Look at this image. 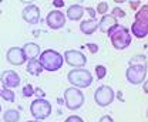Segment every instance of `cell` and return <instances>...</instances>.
<instances>
[{"label":"cell","instance_id":"16","mask_svg":"<svg viewBox=\"0 0 148 122\" xmlns=\"http://www.w3.org/2000/svg\"><path fill=\"white\" fill-rule=\"evenodd\" d=\"M83 14H84V7L80 6V4H73V6H70L67 9L66 18H70L71 21H78L83 17Z\"/></svg>","mask_w":148,"mask_h":122},{"label":"cell","instance_id":"36","mask_svg":"<svg viewBox=\"0 0 148 122\" xmlns=\"http://www.w3.org/2000/svg\"><path fill=\"white\" fill-rule=\"evenodd\" d=\"M0 91H1V89H0Z\"/></svg>","mask_w":148,"mask_h":122},{"label":"cell","instance_id":"24","mask_svg":"<svg viewBox=\"0 0 148 122\" xmlns=\"http://www.w3.org/2000/svg\"><path fill=\"white\" fill-rule=\"evenodd\" d=\"M21 92H23V97H26V98L33 97V95H34V87H33L32 84H27L26 87H23Z\"/></svg>","mask_w":148,"mask_h":122},{"label":"cell","instance_id":"18","mask_svg":"<svg viewBox=\"0 0 148 122\" xmlns=\"http://www.w3.org/2000/svg\"><path fill=\"white\" fill-rule=\"evenodd\" d=\"M27 72H29L30 75L38 77V75L43 72V68H41V65L38 64L37 60H30L29 64H27Z\"/></svg>","mask_w":148,"mask_h":122},{"label":"cell","instance_id":"6","mask_svg":"<svg viewBox=\"0 0 148 122\" xmlns=\"http://www.w3.org/2000/svg\"><path fill=\"white\" fill-rule=\"evenodd\" d=\"M30 112L33 118H36V121L46 119L51 115V104L43 98H37L30 105Z\"/></svg>","mask_w":148,"mask_h":122},{"label":"cell","instance_id":"8","mask_svg":"<svg viewBox=\"0 0 148 122\" xmlns=\"http://www.w3.org/2000/svg\"><path fill=\"white\" fill-rule=\"evenodd\" d=\"M64 61L73 68H83L87 63V57L78 50H67L64 51Z\"/></svg>","mask_w":148,"mask_h":122},{"label":"cell","instance_id":"9","mask_svg":"<svg viewBox=\"0 0 148 122\" xmlns=\"http://www.w3.org/2000/svg\"><path fill=\"white\" fill-rule=\"evenodd\" d=\"M46 23L51 30H60L66 24V14L60 10H53L46 16Z\"/></svg>","mask_w":148,"mask_h":122},{"label":"cell","instance_id":"12","mask_svg":"<svg viewBox=\"0 0 148 122\" xmlns=\"http://www.w3.org/2000/svg\"><path fill=\"white\" fill-rule=\"evenodd\" d=\"M6 58L13 65H23L27 61L26 57H24V52L20 47H10L6 52Z\"/></svg>","mask_w":148,"mask_h":122},{"label":"cell","instance_id":"30","mask_svg":"<svg viewBox=\"0 0 148 122\" xmlns=\"http://www.w3.org/2000/svg\"><path fill=\"white\" fill-rule=\"evenodd\" d=\"M98 122H114V119L111 118L110 115H104V117H101V118H100V121Z\"/></svg>","mask_w":148,"mask_h":122},{"label":"cell","instance_id":"11","mask_svg":"<svg viewBox=\"0 0 148 122\" xmlns=\"http://www.w3.org/2000/svg\"><path fill=\"white\" fill-rule=\"evenodd\" d=\"M21 17H23V20H24L26 23H29V24H37L38 20H40V9L37 7L36 4L29 3V4L23 9Z\"/></svg>","mask_w":148,"mask_h":122},{"label":"cell","instance_id":"31","mask_svg":"<svg viewBox=\"0 0 148 122\" xmlns=\"http://www.w3.org/2000/svg\"><path fill=\"white\" fill-rule=\"evenodd\" d=\"M53 4H54L56 7H64V1L63 0H53Z\"/></svg>","mask_w":148,"mask_h":122},{"label":"cell","instance_id":"35","mask_svg":"<svg viewBox=\"0 0 148 122\" xmlns=\"http://www.w3.org/2000/svg\"><path fill=\"white\" fill-rule=\"evenodd\" d=\"M0 14H1V10H0Z\"/></svg>","mask_w":148,"mask_h":122},{"label":"cell","instance_id":"13","mask_svg":"<svg viewBox=\"0 0 148 122\" xmlns=\"http://www.w3.org/2000/svg\"><path fill=\"white\" fill-rule=\"evenodd\" d=\"M130 33L134 37H137V38H145L148 35V21L134 20V23L131 24Z\"/></svg>","mask_w":148,"mask_h":122},{"label":"cell","instance_id":"23","mask_svg":"<svg viewBox=\"0 0 148 122\" xmlns=\"http://www.w3.org/2000/svg\"><path fill=\"white\" fill-rule=\"evenodd\" d=\"M95 75H97V80H103L107 75V68L104 65H95Z\"/></svg>","mask_w":148,"mask_h":122},{"label":"cell","instance_id":"20","mask_svg":"<svg viewBox=\"0 0 148 122\" xmlns=\"http://www.w3.org/2000/svg\"><path fill=\"white\" fill-rule=\"evenodd\" d=\"M0 97H1L6 102H14V100H16L14 92H13L12 89H9V88H3V89L0 91Z\"/></svg>","mask_w":148,"mask_h":122},{"label":"cell","instance_id":"17","mask_svg":"<svg viewBox=\"0 0 148 122\" xmlns=\"http://www.w3.org/2000/svg\"><path fill=\"white\" fill-rule=\"evenodd\" d=\"M97 29H98V21L97 20H91V18H88L86 21H81V24H80V31L86 35L94 34Z\"/></svg>","mask_w":148,"mask_h":122},{"label":"cell","instance_id":"19","mask_svg":"<svg viewBox=\"0 0 148 122\" xmlns=\"http://www.w3.org/2000/svg\"><path fill=\"white\" fill-rule=\"evenodd\" d=\"M4 122H18L20 121V112L17 109H7L3 114Z\"/></svg>","mask_w":148,"mask_h":122},{"label":"cell","instance_id":"2","mask_svg":"<svg viewBox=\"0 0 148 122\" xmlns=\"http://www.w3.org/2000/svg\"><path fill=\"white\" fill-rule=\"evenodd\" d=\"M108 37L111 40V44L115 50H125L128 48L130 44H131V33H130V29L125 26H115L114 29H111L110 31L107 33Z\"/></svg>","mask_w":148,"mask_h":122},{"label":"cell","instance_id":"33","mask_svg":"<svg viewBox=\"0 0 148 122\" xmlns=\"http://www.w3.org/2000/svg\"><path fill=\"white\" fill-rule=\"evenodd\" d=\"M27 122H38V121H27Z\"/></svg>","mask_w":148,"mask_h":122},{"label":"cell","instance_id":"15","mask_svg":"<svg viewBox=\"0 0 148 122\" xmlns=\"http://www.w3.org/2000/svg\"><path fill=\"white\" fill-rule=\"evenodd\" d=\"M21 50L24 52L26 60H29V61L30 60H36V57L40 55V46L36 44V43H26Z\"/></svg>","mask_w":148,"mask_h":122},{"label":"cell","instance_id":"14","mask_svg":"<svg viewBox=\"0 0 148 122\" xmlns=\"http://www.w3.org/2000/svg\"><path fill=\"white\" fill-rule=\"evenodd\" d=\"M115 26H118V20L115 17H112V16H103L101 20L98 21V30L101 31V33H108L111 29H114Z\"/></svg>","mask_w":148,"mask_h":122},{"label":"cell","instance_id":"10","mask_svg":"<svg viewBox=\"0 0 148 122\" xmlns=\"http://www.w3.org/2000/svg\"><path fill=\"white\" fill-rule=\"evenodd\" d=\"M0 81L4 88L13 89L20 85V75L13 70H6L0 74Z\"/></svg>","mask_w":148,"mask_h":122},{"label":"cell","instance_id":"4","mask_svg":"<svg viewBox=\"0 0 148 122\" xmlns=\"http://www.w3.org/2000/svg\"><path fill=\"white\" fill-rule=\"evenodd\" d=\"M125 78L130 84L138 85L147 80V65L145 64H131L125 71Z\"/></svg>","mask_w":148,"mask_h":122},{"label":"cell","instance_id":"27","mask_svg":"<svg viewBox=\"0 0 148 122\" xmlns=\"http://www.w3.org/2000/svg\"><path fill=\"white\" fill-rule=\"evenodd\" d=\"M64 122H84V121H83V118L78 117V115H70L69 118H66Z\"/></svg>","mask_w":148,"mask_h":122},{"label":"cell","instance_id":"29","mask_svg":"<svg viewBox=\"0 0 148 122\" xmlns=\"http://www.w3.org/2000/svg\"><path fill=\"white\" fill-rule=\"evenodd\" d=\"M140 4H141L140 0H131V1H130V7H131L132 10H137V9L140 7Z\"/></svg>","mask_w":148,"mask_h":122},{"label":"cell","instance_id":"34","mask_svg":"<svg viewBox=\"0 0 148 122\" xmlns=\"http://www.w3.org/2000/svg\"><path fill=\"white\" fill-rule=\"evenodd\" d=\"M0 114H1V106H0ZM0 119H1V118H0Z\"/></svg>","mask_w":148,"mask_h":122},{"label":"cell","instance_id":"32","mask_svg":"<svg viewBox=\"0 0 148 122\" xmlns=\"http://www.w3.org/2000/svg\"><path fill=\"white\" fill-rule=\"evenodd\" d=\"M34 94H37L40 98H43V97H44V91H43V89H40V88H34Z\"/></svg>","mask_w":148,"mask_h":122},{"label":"cell","instance_id":"5","mask_svg":"<svg viewBox=\"0 0 148 122\" xmlns=\"http://www.w3.org/2000/svg\"><path fill=\"white\" fill-rule=\"evenodd\" d=\"M64 102H66V106L70 111L80 109L83 106V104H84V95H83L81 89L74 87L67 88L64 91Z\"/></svg>","mask_w":148,"mask_h":122},{"label":"cell","instance_id":"21","mask_svg":"<svg viewBox=\"0 0 148 122\" xmlns=\"http://www.w3.org/2000/svg\"><path fill=\"white\" fill-rule=\"evenodd\" d=\"M135 20H143V21H148V6L144 4L135 14Z\"/></svg>","mask_w":148,"mask_h":122},{"label":"cell","instance_id":"1","mask_svg":"<svg viewBox=\"0 0 148 122\" xmlns=\"http://www.w3.org/2000/svg\"><path fill=\"white\" fill-rule=\"evenodd\" d=\"M38 64L41 65L43 71H50V72H54V71H58L63 64H64V58L63 55L56 50H44L43 52H40V58L37 60Z\"/></svg>","mask_w":148,"mask_h":122},{"label":"cell","instance_id":"22","mask_svg":"<svg viewBox=\"0 0 148 122\" xmlns=\"http://www.w3.org/2000/svg\"><path fill=\"white\" fill-rule=\"evenodd\" d=\"M107 12H108V3H107V1H100V3L97 4V10H95V13L106 16Z\"/></svg>","mask_w":148,"mask_h":122},{"label":"cell","instance_id":"28","mask_svg":"<svg viewBox=\"0 0 148 122\" xmlns=\"http://www.w3.org/2000/svg\"><path fill=\"white\" fill-rule=\"evenodd\" d=\"M84 12H87V13L90 14L91 20H95V16H97V13H95V10H94L92 7H86V9H84Z\"/></svg>","mask_w":148,"mask_h":122},{"label":"cell","instance_id":"3","mask_svg":"<svg viewBox=\"0 0 148 122\" xmlns=\"http://www.w3.org/2000/svg\"><path fill=\"white\" fill-rule=\"evenodd\" d=\"M67 80L74 88H88L92 84L91 72L86 68H73L67 74Z\"/></svg>","mask_w":148,"mask_h":122},{"label":"cell","instance_id":"7","mask_svg":"<svg viewBox=\"0 0 148 122\" xmlns=\"http://www.w3.org/2000/svg\"><path fill=\"white\" fill-rule=\"evenodd\" d=\"M114 98H115V92L108 85H101L94 92V101L97 102L98 106H108L114 101Z\"/></svg>","mask_w":148,"mask_h":122},{"label":"cell","instance_id":"26","mask_svg":"<svg viewBox=\"0 0 148 122\" xmlns=\"http://www.w3.org/2000/svg\"><path fill=\"white\" fill-rule=\"evenodd\" d=\"M86 47L90 50V52H92V54H95V52H98V46L95 44V43H87L86 44Z\"/></svg>","mask_w":148,"mask_h":122},{"label":"cell","instance_id":"25","mask_svg":"<svg viewBox=\"0 0 148 122\" xmlns=\"http://www.w3.org/2000/svg\"><path fill=\"white\" fill-rule=\"evenodd\" d=\"M111 16L112 17H115V18H124L125 17V12L123 10V9H120V7H114L112 9V12H111Z\"/></svg>","mask_w":148,"mask_h":122}]
</instances>
